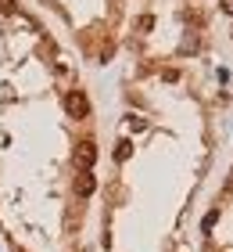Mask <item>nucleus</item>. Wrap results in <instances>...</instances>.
Here are the masks:
<instances>
[{
	"instance_id": "f257e3e1",
	"label": "nucleus",
	"mask_w": 233,
	"mask_h": 252,
	"mask_svg": "<svg viewBox=\"0 0 233 252\" xmlns=\"http://www.w3.org/2000/svg\"><path fill=\"white\" fill-rule=\"evenodd\" d=\"M65 108L72 112L76 119H83L86 112H90V101H86V94H83V90H72V94L65 97Z\"/></svg>"
},
{
	"instance_id": "f03ea898",
	"label": "nucleus",
	"mask_w": 233,
	"mask_h": 252,
	"mask_svg": "<svg viewBox=\"0 0 233 252\" xmlns=\"http://www.w3.org/2000/svg\"><path fill=\"white\" fill-rule=\"evenodd\" d=\"M76 158H79V166H83V169H90L93 162H97V148H93L90 141H83V144H79V152H76Z\"/></svg>"
},
{
	"instance_id": "7ed1b4c3",
	"label": "nucleus",
	"mask_w": 233,
	"mask_h": 252,
	"mask_svg": "<svg viewBox=\"0 0 233 252\" xmlns=\"http://www.w3.org/2000/svg\"><path fill=\"white\" fill-rule=\"evenodd\" d=\"M76 191L83 194V198H90V194L97 191V180H93V173H90V169H83V173H79V180H76Z\"/></svg>"
},
{
	"instance_id": "20e7f679",
	"label": "nucleus",
	"mask_w": 233,
	"mask_h": 252,
	"mask_svg": "<svg viewBox=\"0 0 233 252\" xmlns=\"http://www.w3.org/2000/svg\"><path fill=\"white\" fill-rule=\"evenodd\" d=\"M129 155H133V144H129V141H119V144H115V158H119V162H126Z\"/></svg>"
},
{
	"instance_id": "39448f33",
	"label": "nucleus",
	"mask_w": 233,
	"mask_h": 252,
	"mask_svg": "<svg viewBox=\"0 0 233 252\" xmlns=\"http://www.w3.org/2000/svg\"><path fill=\"white\" fill-rule=\"evenodd\" d=\"M215 220H219V213L212 209V213H208V216H205V223H201V227H205V231H212V227H215Z\"/></svg>"
},
{
	"instance_id": "423d86ee",
	"label": "nucleus",
	"mask_w": 233,
	"mask_h": 252,
	"mask_svg": "<svg viewBox=\"0 0 233 252\" xmlns=\"http://www.w3.org/2000/svg\"><path fill=\"white\" fill-rule=\"evenodd\" d=\"M0 11H4V15H11V11H15V0H0Z\"/></svg>"
},
{
	"instance_id": "0eeeda50",
	"label": "nucleus",
	"mask_w": 233,
	"mask_h": 252,
	"mask_svg": "<svg viewBox=\"0 0 233 252\" xmlns=\"http://www.w3.org/2000/svg\"><path fill=\"white\" fill-rule=\"evenodd\" d=\"M223 11H226V15H233V0H223Z\"/></svg>"
}]
</instances>
